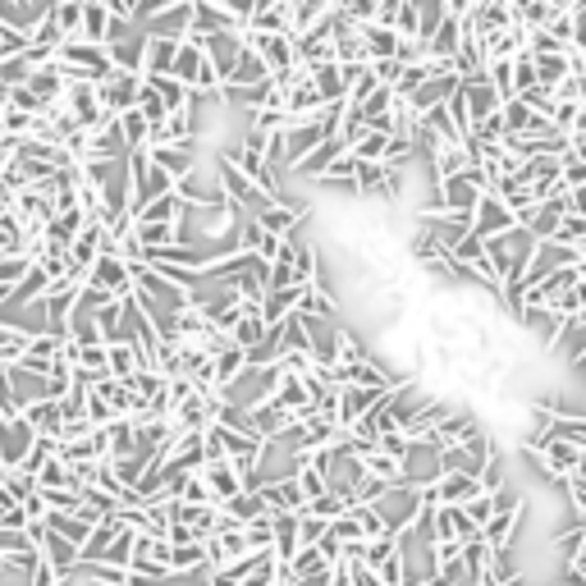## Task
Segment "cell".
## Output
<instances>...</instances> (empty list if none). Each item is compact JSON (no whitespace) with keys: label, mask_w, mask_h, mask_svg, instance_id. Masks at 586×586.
I'll return each mask as SVG.
<instances>
[{"label":"cell","mask_w":586,"mask_h":586,"mask_svg":"<svg viewBox=\"0 0 586 586\" xmlns=\"http://www.w3.org/2000/svg\"><path fill=\"white\" fill-rule=\"evenodd\" d=\"M106 362H110V380H129L133 371L138 367H152V362H147V353H142V344H110L106 348Z\"/></svg>","instance_id":"obj_18"},{"label":"cell","mask_w":586,"mask_h":586,"mask_svg":"<svg viewBox=\"0 0 586 586\" xmlns=\"http://www.w3.org/2000/svg\"><path fill=\"white\" fill-rule=\"evenodd\" d=\"M51 19L65 42H78V33H83V5H51Z\"/></svg>","instance_id":"obj_28"},{"label":"cell","mask_w":586,"mask_h":586,"mask_svg":"<svg viewBox=\"0 0 586 586\" xmlns=\"http://www.w3.org/2000/svg\"><path fill=\"white\" fill-rule=\"evenodd\" d=\"M509 229H518V220H513V211L504 207L495 193H486L472 207V239L490 243V239H500V234H509Z\"/></svg>","instance_id":"obj_2"},{"label":"cell","mask_w":586,"mask_h":586,"mask_svg":"<svg viewBox=\"0 0 586 586\" xmlns=\"http://www.w3.org/2000/svg\"><path fill=\"white\" fill-rule=\"evenodd\" d=\"M202 65H207V51H202V46L179 42V55H174V65H170V78H174V83H184L188 92H197V78H202Z\"/></svg>","instance_id":"obj_15"},{"label":"cell","mask_w":586,"mask_h":586,"mask_svg":"<svg viewBox=\"0 0 586 586\" xmlns=\"http://www.w3.org/2000/svg\"><path fill=\"white\" fill-rule=\"evenodd\" d=\"M362 46H367V65H376V60H394L399 55V37L390 33V28H362Z\"/></svg>","instance_id":"obj_22"},{"label":"cell","mask_w":586,"mask_h":586,"mask_svg":"<svg viewBox=\"0 0 586 586\" xmlns=\"http://www.w3.org/2000/svg\"><path fill=\"white\" fill-rule=\"evenodd\" d=\"M431 165H435V184H445V179H454V174L472 170V165H467V152H463V147H440V152L431 156Z\"/></svg>","instance_id":"obj_26"},{"label":"cell","mask_w":586,"mask_h":586,"mask_svg":"<svg viewBox=\"0 0 586 586\" xmlns=\"http://www.w3.org/2000/svg\"><path fill=\"white\" fill-rule=\"evenodd\" d=\"M458 97H463V110H467V124H472V129H477L481 120H490V115L504 106L486 78H467V83H458Z\"/></svg>","instance_id":"obj_7"},{"label":"cell","mask_w":586,"mask_h":586,"mask_svg":"<svg viewBox=\"0 0 586 586\" xmlns=\"http://www.w3.org/2000/svg\"><path fill=\"white\" fill-rule=\"evenodd\" d=\"M303 513H312V518H321V522H335V518H344V513H348V504L339 500L335 490H326V495H321V500H312Z\"/></svg>","instance_id":"obj_32"},{"label":"cell","mask_w":586,"mask_h":586,"mask_svg":"<svg viewBox=\"0 0 586 586\" xmlns=\"http://www.w3.org/2000/svg\"><path fill=\"white\" fill-rule=\"evenodd\" d=\"M577 188H586V165L577 161V156H568L564 161V193H577Z\"/></svg>","instance_id":"obj_37"},{"label":"cell","mask_w":586,"mask_h":586,"mask_svg":"<svg viewBox=\"0 0 586 586\" xmlns=\"http://www.w3.org/2000/svg\"><path fill=\"white\" fill-rule=\"evenodd\" d=\"M248 220H257V229H261V234H271V239H298V225L307 220V211L280 197V202L261 207L257 216H248Z\"/></svg>","instance_id":"obj_3"},{"label":"cell","mask_w":586,"mask_h":586,"mask_svg":"<svg viewBox=\"0 0 586 586\" xmlns=\"http://www.w3.org/2000/svg\"><path fill=\"white\" fill-rule=\"evenodd\" d=\"M51 458H55V440H33V449H28V458H23V472H28V477H37Z\"/></svg>","instance_id":"obj_34"},{"label":"cell","mask_w":586,"mask_h":586,"mask_svg":"<svg viewBox=\"0 0 586 586\" xmlns=\"http://www.w3.org/2000/svg\"><path fill=\"white\" fill-rule=\"evenodd\" d=\"M527 92H536V60L522 51L513 55V97H527Z\"/></svg>","instance_id":"obj_30"},{"label":"cell","mask_w":586,"mask_h":586,"mask_svg":"<svg viewBox=\"0 0 586 586\" xmlns=\"http://www.w3.org/2000/svg\"><path fill=\"white\" fill-rule=\"evenodd\" d=\"M120 133H124V142H129V156H133V152H147V147H152V124L142 120L138 110L120 115Z\"/></svg>","instance_id":"obj_24"},{"label":"cell","mask_w":586,"mask_h":586,"mask_svg":"<svg viewBox=\"0 0 586 586\" xmlns=\"http://www.w3.org/2000/svg\"><path fill=\"white\" fill-rule=\"evenodd\" d=\"M0 573H5V568H0Z\"/></svg>","instance_id":"obj_40"},{"label":"cell","mask_w":586,"mask_h":586,"mask_svg":"<svg viewBox=\"0 0 586 586\" xmlns=\"http://www.w3.org/2000/svg\"><path fill=\"white\" fill-rule=\"evenodd\" d=\"M78 42H92V46H110V14L101 0H87L83 5V33Z\"/></svg>","instance_id":"obj_19"},{"label":"cell","mask_w":586,"mask_h":586,"mask_svg":"<svg viewBox=\"0 0 586 586\" xmlns=\"http://www.w3.org/2000/svg\"><path fill=\"white\" fill-rule=\"evenodd\" d=\"M394 37H399V42H417V37H422V0H399Z\"/></svg>","instance_id":"obj_23"},{"label":"cell","mask_w":586,"mask_h":586,"mask_svg":"<svg viewBox=\"0 0 586 586\" xmlns=\"http://www.w3.org/2000/svg\"><path fill=\"white\" fill-rule=\"evenodd\" d=\"M316 280H321V248L298 239V248H293V284L307 289V284H316Z\"/></svg>","instance_id":"obj_21"},{"label":"cell","mask_w":586,"mask_h":586,"mask_svg":"<svg viewBox=\"0 0 586 586\" xmlns=\"http://www.w3.org/2000/svg\"><path fill=\"white\" fill-rule=\"evenodd\" d=\"M142 83H147L142 74H110L106 83L97 87V92H101V106H106L115 120H120V115H129V110L138 106V97H142Z\"/></svg>","instance_id":"obj_4"},{"label":"cell","mask_w":586,"mask_h":586,"mask_svg":"<svg viewBox=\"0 0 586 586\" xmlns=\"http://www.w3.org/2000/svg\"><path fill=\"white\" fill-rule=\"evenodd\" d=\"M133 536L138 532H129V527H120V536L106 545V554H101L97 564H106V568H120V573H129V564H133Z\"/></svg>","instance_id":"obj_25"},{"label":"cell","mask_w":586,"mask_h":586,"mask_svg":"<svg viewBox=\"0 0 586 586\" xmlns=\"http://www.w3.org/2000/svg\"><path fill=\"white\" fill-rule=\"evenodd\" d=\"M399 74H403L399 60H376V65H371V78H376L380 87H390V92H394V83H399Z\"/></svg>","instance_id":"obj_36"},{"label":"cell","mask_w":586,"mask_h":586,"mask_svg":"<svg viewBox=\"0 0 586 586\" xmlns=\"http://www.w3.org/2000/svg\"><path fill=\"white\" fill-rule=\"evenodd\" d=\"M147 87H152L156 97H161L165 115H188V110L197 106V97H193V92H188L184 83H174L170 74H165V78H147Z\"/></svg>","instance_id":"obj_17"},{"label":"cell","mask_w":586,"mask_h":586,"mask_svg":"<svg viewBox=\"0 0 586 586\" xmlns=\"http://www.w3.org/2000/svg\"><path fill=\"white\" fill-rule=\"evenodd\" d=\"M211 371H216V390L229 394L243 376H248V353H243V348H234V344L220 348L216 358H211Z\"/></svg>","instance_id":"obj_10"},{"label":"cell","mask_w":586,"mask_h":586,"mask_svg":"<svg viewBox=\"0 0 586 586\" xmlns=\"http://www.w3.org/2000/svg\"><path fill=\"white\" fill-rule=\"evenodd\" d=\"M147 161H152V170H161L165 179L184 184L188 174H197V142H179V147H152V152H147Z\"/></svg>","instance_id":"obj_5"},{"label":"cell","mask_w":586,"mask_h":586,"mask_svg":"<svg viewBox=\"0 0 586 586\" xmlns=\"http://www.w3.org/2000/svg\"><path fill=\"white\" fill-rule=\"evenodd\" d=\"M188 28H193V0H170L156 19H147L142 33L147 37H170V42H184Z\"/></svg>","instance_id":"obj_6"},{"label":"cell","mask_w":586,"mask_h":586,"mask_svg":"<svg viewBox=\"0 0 586 586\" xmlns=\"http://www.w3.org/2000/svg\"><path fill=\"white\" fill-rule=\"evenodd\" d=\"M435 495H440V509H463V504H472L481 495L477 477H440L435 481Z\"/></svg>","instance_id":"obj_16"},{"label":"cell","mask_w":586,"mask_h":586,"mask_svg":"<svg viewBox=\"0 0 586 586\" xmlns=\"http://www.w3.org/2000/svg\"><path fill=\"white\" fill-rule=\"evenodd\" d=\"M124 385H129V390L138 394L142 403H152L156 394L165 390V376H161V371H156V367H138V371H133L129 380H124Z\"/></svg>","instance_id":"obj_27"},{"label":"cell","mask_w":586,"mask_h":586,"mask_svg":"<svg viewBox=\"0 0 586 586\" xmlns=\"http://www.w3.org/2000/svg\"><path fill=\"white\" fill-rule=\"evenodd\" d=\"M394 19H399V0H376V28L394 33Z\"/></svg>","instance_id":"obj_38"},{"label":"cell","mask_w":586,"mask_h":586,"mask_svg":"<svg viewBox=\"0 0 586 586\" xmlns=\"http://www.w3.org/2000/svg\"><path fill=\"white\" fill-rule=\"evenodd\" d=\"M463 518L477 527V532H486V522L495 518V495H477L472 504H463Z\"/></svg>","instance_id":"obj_33"},{"label":"cell","mask_w":586,"mask_h":586,"mask_svg":"<svg viewBox=\"0 0 586 586\" xmlns=\"http://www.w3.org/2000/svg\"><path fill=\"white\" fill-rule=\"evenodd\" d=\"M202 481H207V490H211V500H216V504H229L234 495H243V472L234 463L202 467Z\"/></svg>","instance_id":"obj_9"},{"label":"cell","mask_w":586,"mask_h":586,"mask_svg":"<svg viewBox=\"0 0 586 586\" xmlns=\"http://www.w3.org/2000/svg\"><path fill=\"white\" fill-rule=\"evenodd\" d=\"M344 152H348V147H344L339 138H326V142H321V147H316L312 156H307L303 165H293V174H303V179H321V174H326L330 165H335Z\"/></svg>","instance_id":"obj_20"},{"label":"cell","mask_w":586,"mask_h":586,"mask_svg":"<svg viewBox=\"0 0 586 586\" xmlns=\"http://www.w3.org/2000/svg\"><path fill=\"white\" fill-rule=\"evenodd\" d=\"M23 422L33 426V435L37 440H60V403H51V399H42V403H28V408H23Z\"/></svg>","instance_id":"obj_13"},{"label":"cell","mask_w":586,"mask_h":586,"mask_svg":"<svg viewBox=\"0 0 586 586\" xmlns=\"http://www.w3.org/2000/svg\"><path fill=\"white\" fill-rule=\"evenodd\" d=\"M568 42H573V55L586 60V0L568 5Z\"/></svg>","instance_id":"obj_31"},{"label":"cell","mask_w":586,"mask_h":586,"mask_svg":"<svg viewBox=\"0 0 586 586\" xmlns=\"http://www.w3.org/2000/svg\"><path fill=\"white\" fill-rule=\"evenodd\" d=\"M486 174L481 170H463L454 174V179H445V184H435V207L440 211H458V216H472V207H477L481 197H486Z\"/></svg>","instance_id":"obj_1"},{"label":"cell","mask_w":586,"mask_h":586,"mask_svg":"<svg viewBox=\"0 0 586 586\" xmlns=\"http://www.w3.org/2000/svg\"><path fill=\"white\" fill-rule=\"evenodd\" d=\"M174 55H179V42L142 33V65H138V74L142 78H165V74H170V65H174Z\"/></svg>","instance_id":"obj_8"},{"label":"cell","mask_w":586,"mask_h":586,"mask_svg":"<svg viewBox=\"0 0 586 586\" xmlns=\"http://www.w3.org/2000/svg\"><path fill=\"white\" fill-rule=\"evenodd\" d=\"M23 275H28V261L14 257V252H5V257H0V284H10V289H14Z\"/></svg>","instance_id":"obj_35"},{"label":"cell","mask_w":586,"mask_h":586,"mask_svg":"<svg viewBox=\"0 0 586 586\" xmlns=\"http://www.w3.org/2000/svg\"><path fill=\"white\" fill-rule=\"evenodd\" d=\"M298 298H303L298 284H293V289H266V298H261V321H266V330H275L280 321H289V316L298 312Z\"/></svg>","instance_id":"obj_12"},{"label":"cell","mask_w":586,"mask_h":586,"mask_svg":"<svg viewBox=\"0 0 586 586\" xmlns=\"http://www.w3.org/2000/svg\"><path fill=\"white\" fill-rule=\"evenodd\" d=\"M353 174H358V161L344 152L326 174H321V179H316V184H326V188H348V193H353Z\"/></svg>","instance_id":"obj_29"},{"label":"cell","mask_w":586,"mask_h":586,"mask_svg":"<svg viewBox=\"0 0 586 586\" xmlns=\"http://www.w3.org/2000/svg\"><path fill=\"white\" fill-rule=\"evenodd\" d=\"M573 156L586 165V138H573Z\"/></svg>","instance_id":"obj_39"},{"label":"cell","mask_w":586,"mask_h":586,"mask_svg":"<svg viewBox=\"0 0 586 586\" xmlns=\"http://www.w3.org/2000/svg\"><path fill=\"white\" fill-rule=\"evenodd\" d=\"M522 513H527V504H518V509H509V513H495V518L486 522V532H481V541H486L495 554H509V550H513V532H518Z\"/></svg>","instance_id":"obj_11"},{"label":"cell","mask_w":586,"mask_h":586,"mask_svg":"<svg viewBox=\"0 0 586 586\" xmlns=\"http://www.w3.org/2000/svg\"><path fill=\"white\" fill-rule=\"evenodd\" d=\"M184 202L179 197H156V202H147V207L133 211V225H184Z\"/></svg>","instance_id":"obj_14"}]
</instances>
